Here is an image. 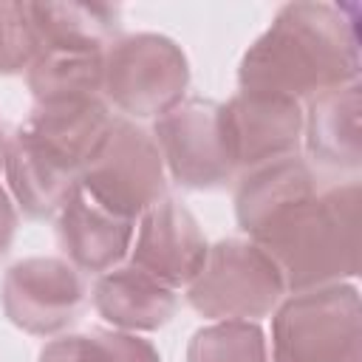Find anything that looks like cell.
<instances>
[{
  "mask_svg": "<svg viewBox=\"0 0 362 362\" xmlns=\"http://www.w3.org/2000/svg\"><path fill=\"white\" fill-rule=\"evenodd\" d=\"M40 54V34L31 17V3L0 0V74L28 71Z\"/></svg>",
  "mask_w": 362,
  "mask_h": 362,
  "instance_id": "obj_21",
  "label": "cell"
},
{
  "mask_svg": "<svg viewBox=\"0 0 362 362\" xmlns=\"http://www.w3.org/2000/svg\"><path fill=\"white\" fill-rule=\"evenodd\" d=\"M272 362H362L356 286L334 283L280 303L272 320Z\"/></svg>",
  "mask_w": 362,
  "mask_h": 362,
  "instance_id": "obj_3",
  "label": "cell"
},
{
  "mask_svg": "<svg viewBox=\"0 0 362 362\" xmlns=\"http://www.w3.org/2000/svg\"><path fill=\"white\" fill-rule=\"evenodd\" d=\"M85 300L76 269L62 257H25L3 277L6 317L37 337L62 331Z\"/></svg>",
  "mask_w": 362,
  "mask_h": 362,
  "instance_id": "obj_9",
  "label": "cell"
},
{
  "mask_svg": "<svg viewBox=\"0 0 362 362\" xmlns=\"http://www.w3.org/2000/svg\"><path fill=\"white\" fill-rule=\"evenodd\" d=\"M356 20V6L317 0L283 6L243 54L240 90L311 102L325 90L359 82Z\"/></svg>",
  "mask_w": 362,
  "mask_h": 362,
  "instance_id": "obj_1",
  "label": "cell"
},
{
  "mask_svg": "<svg viewBox=\"0 0 362 362\" xmlns=\"http://www.w3.org/2000/svg\"><path fill=\"white\" fill-rule=\"evenodd\" d=\"M189 62L164 34H130L105 51L102 93L127 116L158 119L184 102Z\"/></svg>",
  "mask_w": 362,
  "mask_h": 362,
  "instance_id": "obj_5",
  "label": "cell"
},
{
  "mask_svg": "<svg viewBox=\"0 0 362 362\" xmlns=\"http://www.w3.org/2000/svg\"><path fill=\"white\" fill-rule=\"evenodd\" d=\"M359 184L311 195L249 238L283 274L286 291L300 294L359 274Z\"/></svg>",
  "mask_w": 362,
  "mask_h": 362,
  "instance_id": "obj_2",
  "label": "cell"
},
{
  "mask_svg": "<svg viewBox=\"0 0 362 362\" xmlns=\"http://www.w3.org/2000/svg\"><path fill=\"white\" fill-rule=\"evenodd\" d=\"M362 88L359 82L334 88L308 102L303 116L308 153L328 167L356 170L362 164Z\"/></svg>",
  "mask_w": 362,
  "mask_h": 362,
  "instance_id": "obj_16",
  "label": "cell"
},
{
  "mask_svg": "<svg viewBox=\"0 0 362 362\" xmlns=\"http://www.w3.org/2000/svg\"><path fill=\"white\" fill-rule=\"evenodd\" d=\"M283 291V274L260 246L252 240L226 238L209 246L201 272L187 286V303L201 317L218 322H255L280 305Z\"/></svg>",
  "mask_w": 362,
  "mask_h": 362,
  "instance_id": "obj_4",
  "label": "cell"
},
{
  "mask_svg": "<svg viewBox=\"0 0 362 362\" xmlns=\"http://www.w3.org/2000/svg\"><path fill=\"white\" fill-rule=\"evenodd\" d=\"M93 305L119 331H156L178 308V294L136 266L105 272L93 286Z\"/></svg>",
  "mask_w": 362,
  "mask_h": 362,
  "instance_id": "obj_15",
  "label": "cell"
},
{
  "mask_svg": "<svg viewBox=\"0 0 362 362\" xmlns=\"http://www.w3.org/2000/svg\"><path fill=\"white\" fill-rule=\"evenodd\" d=\"M76 181L93 198L133 221L167 192L164 161L156 139L127 119H113L107 139Z\"/></svg>",
  "mask_w": 362,
  "mask_h": 362,
  "instance_id": "obj_6",
  "label": "cell"
},
{
  "mask_svg": "<svg viewBox=\"0 0 362 362\" xmlns=\"http://www.w3.org/2000/svg\"><path fill=\"white\" fill-rule=\"evenodd\" d=\"M221 130L232 170H255L297 153L303 107L294 99L240 90L221 105Z\"/></svg>",
  "mask_w": 362,
  "mask_h": 362,
  "instance_id": "obj_8",
  "label": "cell"
},
{
  "mask_svg": "<svg viewBox=\"0 0 362 362\" xmlns=\"http://www.w3.org/2000/svg\"><path fill=\"white\" fill-rule=\"evenodd\" d=\"M136 221L110 209L93 198L79 181L68 192L57 235L74 269L82 272H110L133 246Z\"/></svg>",
  "mask_w": 362,
  "mask_h": 362,
  "instance_id": "obj_11",
  "label": "cell"
},
{
  "mask_svg": "<svg viewBox=\"0 0 362 362\" xmlns=\"http://www.w3.org/2000/svg\"><path fill=\"white\" fill-rule=\"evenodd\" d=\"M3 150H6V141H3V133H0V158H3Z\"/></svg>",
  "mask_w": 362,
  "mask_h": 362,
  "instance_id": "obj_23",
  "label": "cell"
},
{
  "mask_svg": "<svg viewBox=\"0 0 362 362\" xmlns=\"http://www.w3.org/2000/svg\"><path fill=\"white\" fill-rule=\"evenodd\" d=\"M25 79L37 105L93 99L102 93L105 51L85 45H45L28 65Z\"/></svg>",
  "mask_w": 362,
  "mask_h": 362,
  "instance_id": "obj_17",
  "label": "cell"
},
{
  "mask_svg": "<svg viewBox=\"0 0 362 362\" xmlns=\"http://www.w3.org/2000/svg\"><path fill=\"white\" fill-rule=\"evenodd\" d=\"M40 362H161L153 342L130 331H90L48 342Z\"/></svg>",
  "mask_w": 362,
  "mask_h": 362,
  "instance_id": "obj_19",
  "label": "cell"
},
{
  "mask_svg": "<svg viewBox=\"0 0 362 362\" xmlns=\"http://www.w3.org/2000/svg\"><path fill=\"white\" fill-rule=\"evenodd\" d=\"M3 170L11 195L31 218H48L62 209L79 173L48 153L28 133L17 130L3 150Z\"/></svg>",
  "mask_w": 362,
  "mask_h": 362,
  "instance_id": "obj_13",
  "label": "cell"
},
{
  "mask_svg": "<svg viewBox=\"0 0 362 362\" xmlns=\"http://www.w3.org/2000/svg\"><path fill=\"white\" fill-rule=\"evenodd\" d=\"M187 362H269L266 337L255 322L221 320L192 334Z\"/></svg>",
  "mask_w": 362,
  "mask_h": 362,
  "instance_id": "obj_20",
  "label": "cell"
},
{
  "mask_svg": "<svg viewBox=\"0 0 362 362\" xmlns=\"http://www.w3.org/2000/svg\"><path fill=\"white\" fill-rule=\"evenodd\" d=\"M156 144L170 175L189 189H212L232 178L221 130V105L184 99L156 119Z\"/></svg>",
  "mask_w": 362,
  "mask_h": 362,
  "instance_id": "obj_7",
  "label": "cell"
},
{
  "mask_svg": "<svg viewBox=\"0 0 362 362\" xmlns=\"http://www.w3.org/2000/svg\"><path fill=\"white\" fill-rule=\"evenodd\" d=\"M14 229H17V212H14V204H11L8 192L0 184V255L11 246Z\"/></svg>",
  "mask_w": 362,
  "mask_h": 362,
  "instance_id": "obj_22",
  "label": "cell"
},
{
  "mask_svg": "<svg viewBox=\"0 0 362 362\" xmlns=\"http://www.w3.org/2000/svg\"><path fill=\"white\" fill-rule=\"evenodd\" d=\"M311 195H317V189L308 164L297 156H286L246 170L235 189V218L240 229L255 238L272 221Z\"/></svg>",
  "mask_w": 362,
  "mask_h": 362,
  "instance_id": "obj_14",
  "label": "cell"
},
{
  "mask_svg": "<svg viewBox=\"0 0 362 362\" xmlns=\"http://www.w3.org/2000/svg\"><path fill=\"white\" fill-rule=\"evenodd\" d=\"M110 124L113 116L107 113L105 102L93 96V99L34 105L31 116L20 130L28 133L34 141H40L48 153L62 158L68 167L82 173L102 147V141L107 139Z\"/></svg>",
  "mask_w": 362,
  "mask_h": 362,
  "instance_id": "obj_12",
  "label": "cell"
},
{
  "mask_svg": "<svg viewBox=\"0 0 362 362\" xmlns=\"http://www.w3.org/2000/svg\"><path fill=\"white\" fill-rule=\"evenodd\" d=\"M206 252V238L192 212L173 198H161L139 221L136 243L130 246V266L178 291L195 280Z\"/></svg>",
  "mask_w": 362,
  "mask_h": 362,
  "instance_id": "obj_10",
  "label": "cell"
},
{
  "mask_svg": "<svg viewBox=\"0 0 362 362\" xmlns=\"http://www.w3.org/2000/svg\"><path fill=\"white\" fill-rule=\"evenodd\" d=\"M31 17L45 45H85L105 51L119 37V8L105 3H31Z\"/></svg>",
  "mask_w": 362,
  "mask_h": 362,
  "instance_id": "obj_18",
  "label": "cell"
}]
</instances>
